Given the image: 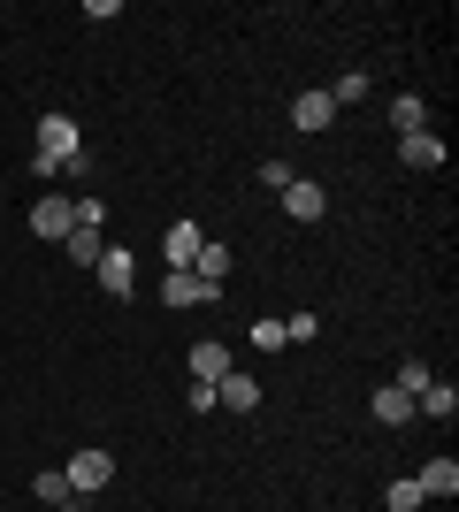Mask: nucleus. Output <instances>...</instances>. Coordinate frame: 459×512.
I'll return each instance as SVG.
<instances>
[{
    "label": "nucleus",
    "mask_w": 459,
    "mask_h": 512,
    "mask_svg": "<svg viewBox=\"0 0 459 512\" xmlns=\"http://www.w3.org/2000/svg\"><path fill=\"white\" fill-rule=\"evenodd\" d=\"M31 230H39V237H69V230H77V199L46 192L39 207H31Z\"/></svg>",
    "instance_id": "3"
},
{
    "label": "nucleus",
    "mask_w": 459,
    "mask_h": 512,
    "mask_svg": "<svg viewBox=\"0 0 459 512\" xmlns=\"http://www.w3.org/2000/svg\"><path fill=\"white\" fill-rule=\"evenodd\" d=\"M375 421H383V428H406V421H414V398H406V390H375Z\"/></svg>",
    "instance_id": "13"
},
{
    "label": "nucleus",
    "mask_w": 459,
    "mask_h": 512,
    "mask_svg": "<svg viewBox=\"0 0 459 512\" xmlns=\"http://www.w3.org/2000/svg\"><path fill=\"white\" fill-rule=\"evenodd\" d=\"M314 337H322V314H291L284 321V344H314Z\"/></svg>",
    "instance_id": "20"
},
{
    "label": "nucleus",
    "mask_w": 459,
    "mask_h": 512,
    "mask_svg": "<svg viewBox=\"0 0 459 512\" xmlns=\"http://www.w3.org/2000/svg\"><path fill=\"white\" fill-rule=\"evenodd\" d=\"M284 184H291V161H276V153H268V161H261V192H284Z\"/></svg>",
    "instance_id": "22"
},
{
    "label": "nucleus",
    "mask_w": 459,
    "mask_h": 512,
    "mask_svg": "<svg viewBox=\"0 0 459 512\" xmlns=\"http://www.w3.org/2000/svg\"><path fill=\"white\" fill-rule=\"evenodd\" d=\"M62 482H69V497H100L115 482V451H77L62 467Z\"/></svg>",
    "instance_id": "1"
},
{
    "label": "nucleus",
    "mask_w": 459,
    "mask_h": 512,
    "mask_svg": "<svg viewBox=\"0 0 459 512\" xmlns=\"http://www.w3.org/2000/svg\"><path fill=\"white\" fill-rule=\"evenodd\" d=\"M245 337H253V352H284V321H253Z\"/></svg>",
    "instance_id": "21"
},
{
    "label": "nucleus",
    "mask_w": 459,
    "mask_h": 512,
    "mask_svg": "<svg viewBox=\"0 0 459 512\" xmlns=\"http://www.w3.org/2000/svg\"><path fill=\"white\" fill-rule=\"evenodd\" d=\"M284 214H291V222H322V214H329L322 184H306V176H291V184H284Z\"/></svg>",
    "instance_id": "4"
},
{
    "label": "nucleus",
    "mask_w": 459,
    "mask_h": 512,
    "mask_svg": "<svg viewBox=\"0 0 459 512\" xmlns=\"http://www.w3.org/2000/svg\"><path fill=\"white\" fill-rule=\"evenodd\" d=\"M398 153H406V169H444V138H437V130H414V138H398Z\"/></svg>",
    "instance_id": "10"
},
{
    "label": "nucleus",
    "mask_w": 459,
    "mask_h": 512,
    "mask_svg": "<svg viewBox=\"0 0 459 512\" xmlns=\"http://www.w3.org/2000/svg\"><path fill=\"white\" fill-rule=\"evenodd\" d=\"M414 413H429V421H452V413H459V390H452V383H429V390L414 398Z\"/></svg>",
    "instance_id": "15"
},
{
    "label": "nucleus",
    "mask_w": 459,
    "mask_h": 512,
    "mask_svg": "<svg viewBox=\"0 0 459 512\" xmlns=\"http://www.w3.org/2000/svg\"><path fill=\"white\" fill-rule=\"evenodd\" d=\"M230 268H238V260H230V245H199V260H192V276H207V283H222Z\"/></svg>",
    "instance_id": "16"
},
{
    "label": "nucleus",
    "mask_w": 459,
    "mask_h": 512,
    "mask_svg": "<svg viewBox=\"0 0 459 512\" xmlns=\"http://www.w3.org/2000/svg\"><path fill=\"white\" fill-rule=\"evenodd\" d=\"M368 77H360V69H352V77H337V85H329V100H337V107H360V100H368Z\"/></svg>",
    "instance_id": "18"
},
{
    "label": "nucleus",
    "mask_w": 459,
    "mask_h": 512,
    "mask_svg": "<svg viewBox=\"0 0 459 512\" xmlns=\"http://www.w3.org/2000/svg\"><path fill=\"white\" fill-rule=\"evenodd\" d=\"M222 375H230V352L199 337V344H192V383H222Z\"/></svg>",
    "instance_id": "12"
},
{
    "label": "nucleus",
    "mask_w": 459,
    "mask_h": 512,
    "mask_svg": "<svg viewBox=\"0 0 459 512\" xmlns=\"http://www.w3.org/2000/svg\"><path fill=\"white\" fill-rule=\"evenodd\" d=\"M414 490H421V497H437V505H444V497H459V467H452V459H429V467L414 474Z\"/></svg>",
    "instance_id": "9"
},
{
    "label": "nucleus",
    "mask_w": 459,
    "mask_h": 512,
    "mask_svg": "<svg viewBox=\"0 0 459 512\" xmlns=\"http://www.w3.org/2000/svg\"><path fill=\"white\" fill-rule=\"evenodd\" d=\"M421 505H429V497H421L414 482H391V512H421Z\"/></svg>",
    "instance_id": "23"
},
{
    "label": "nucleus",
    "mask_w": 459,
    "mask_h": 512,
    "mask_svg": "<svg viewBox=\"0 0 459 512\" xmlns=\"http://www.w3.org/2000/svg\"><path fill=\"white\" fill-rule=\"evenodd\" d=\"M391 383H398V390H406V398H421V390L437 383V375H429V367H421V360H406V367H398V375H391Z\"/></svg>",
    "instance_id": "19"
},
{
    "label": "nucleus",
    "mask_w": 459,
    "mask_h": 512,
    "mask_svg": "<svg viewBox=\"0 0 459 512\" xmlns=\"http://www.w3.org/2000/svg\"><path fill=\"white\" fill-rule=\"evenodd\" d=\"M215 406L261 413V375H238V367H230V375H222V383H215Z\"/></svg>",
    "instance_id": "5"
},
{
    "label": "nucleus",
    "mask_w": 459,
    "mask_h": 512,
    "mask_svg": "<svg viewBox=\"0 0 459 512\" xmlns=\"http://www.w3.org/2000/svg\"><path fill=\"white\" fill-rule=\"evenodd\" d=\"M31 490H39V505H62V512H77V505H85V497H69V482H62V474H39Z\"/></svg>",
    "instance_id": "17"
},
{
    "label": "nucleus",
    "mask_w": 459,
    "mask_h": 512,
    "mask_svg": "<svg viewBox=\"0 0 459 512\" xmlns=\"http://www.w3.org/2000/svg\"><path fill=\"white\" fill-rule=\"evenodd\" d=\"M62 245H69V260H77V268H100V253H108V237L92 230V222H77V230H69Z\"/></svg>",
    "instance_id": "11"
},
{
    "label": "nucleus",
    "mask_w": 459,
    "mask_h": 512,
    "mask_svg": "<svg viewBox=\"0 0 459 512\" xmlns=\"http://www.w3.org/2000/svg\"><path fill=\"white\" fill-rule=\"evenodd\" d=\"M291 123L299 130H329L337 123V100H329V92H299V100H291Z\"/></svg>",
    "instance_id": "8"
},
{
    "label": "nucleus",
    "mask_w": 459,
    "mask_h": 512,
    "mask_svg": "<svg viewBox=\"0 0 459 512\" xmlns=\"http://www.w3.org/2000/svg\"><path fill=\"white\" fill-rule=\"evenodd\" d=\"M391 123H398V138H414V130H429V100H421V92L391 100Z\"/></svg>",
    "instance_id": "14"
},
{
    "label": "nucleus",
    "mask_w": 459,
    "mask_h": 512,
    "mask_svg": "<svg viewBox=\"0 0 459 512\" xmlns=\"http://www.w3.org/2000/svg\"><path fill=\"white\" fill-rule=\"evenodd\" d=\"M199 245H207V237H199V222H169V237H161L169 268H192V260H199Z\"/></svg>",
    "instance_id": "7"
},
{
    "label": "nucleus",
    "mask_w": 459,
    "mask_h": 512,
    "mask_svg": "<svg viewBox=\"0 0 459 512\" xmlns=\"http://www.w3.org/2000/svg\"><path fill=\"white\" fill-rule=\"evenodd\" d=\"M215 291L222 283L192 276V268H169V276H161V306H215Z\"/></svg>",
    "instance_id": "2"
},
{
    "label": "nucleus",
    "mask_w": 459,
    "mask_h": 512,
    "mask_svg": "<svg viewBox=\"0 0 459 512\" xmlns=\"http://www.w3.org/2000/svg\"><path fill=\"white\" fill-rule=\"evenodd\" d=\"M131 268H138V260L131 253H115V245H108V253H100V291H108V299H131Z\"/></svg>",
    "instance_id": "6"
}]
</instances>
